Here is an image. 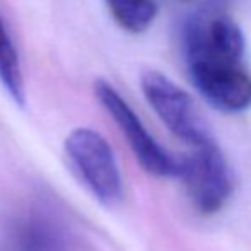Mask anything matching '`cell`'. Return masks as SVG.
<instances>
[{
	"mask_svg": "<svg viewBox=\"0 0 251 251\" xmlns=\"http://www.w3.org/2000/svg\"><path fill=\"white\" fill-rule=\"evenodd\" d=\"M63 149L75 175L102 205L113 207L122 200V173L111 146L100 132L86 126L72 130Z\"/></svg>",
	"mask_w": 251,
	"mask_h": 251,
	"instance_id": "1",
	"label": "cell"
},
{
	"mask_svg": "<svg viewBox=\"0 0 251 251\" xmlns=\"http://www.w3.org/2000/svg\"><path fill=\"white\" fill-rule=\"evenodd\" d=\"M144 98L164 126L188 147L214 142L205 116L193 98L159 70H146L140 77Z\"/></svg>",
	"mask_w": 251,
	"mask_h": 251,
	"instance_id": "2",
	"label": "cell"
},
{
	"mask_svg": "<svg viewBox=\"0 0 251 251\" xmlns=\"http://www.w3.org/2000/svg\"><path fill=\"white\" fill-rule=\"evenodd\" d=\"M178 178H181L192 205L203 215L219 212L234 192V176L217 142L190 147L178 157Z\"/></svg>",
	"mask_w": 251,
	"mask_h": 251,
	"instance_id": "3",
	"label": "cell"
},
{
	"mask_svg": "<svg viewBox=\"0 0 251 251\" xmlns=\"http://www.w3.org/2000/svg\"><path fill=\"white\" fill-rule=\"evenodd\" d=\"M94 94L102 108L113 118L120 132L128 142L130 149L135 154L147 173L157 178H171L178 175V157L171 155L152 133L146 128L135 109L125 101V98L104 79L94 82Z\"/></svg>",
	"mask_w": 251,
	"mask_h": 251,
	"instance_id": "4",
	"label": "cell"
},
{
	"mask_svg": "<svg viewBox=\"0 0 251 251\" xmlns=\"http://www.w3.org/2000/svg\"><path fill=\"white\" fill-rule=\"evenodd\" d=\"M245 50L241 27L224 14H197L185 23L183 51L186 63H243Z\"/></svg>",
	"mask_w": 251,
	"mask_h": 251,
	"instance_id": "5",
	"label": "cell"
},
{
	"mask_svg": "<svg viewBox=\"0 0 251 251\" xmlns=\"http://www.w3.org/2000/svg\"><path fill=\"white\" fill-rule=\"evenodd\" d=\"M193 87L215 109L243 113L251 108V74L245 63H186Z\"/></svg>",
	"mask_w": 251,
	"mask_h": 251,
	"instance_id": "6",
	"label": "cell"
},
{
	"mask_svg": "<svg viewBox=\"0 0 251 251\" xmlns=\"http://www.w3.org/2000/svg\"><path fill=\"white\" fill-rule=\"evenodd\" d=\"M0 251H70L60 222L41 208H29L10 222Z\"/></svg>",
	"mask_w": 251,
	"mask_h": 251,
	"instance_id": "7",
	"label": "cell"
},
{
	"mask_svg": "<svg viewBox=\"0 0 251 251\" xmlns=\"http://www.w3.org/2000/svg\"><path fill=\"white\" fill-rule=\"evenodd\" d=\"M0 84L16 104H26L23 63L2 17H0Z\"/></svg>",
	"mask_w": 251,
	"mask_h": 251,
	"instance_id": "8",
	"label": "cell"
},
{
	"mask_svg": "<svg viewBox=\"0 0 251 251\" xmlns=\"http://www.w3.org/2000/svg\"><path fill=\"white\" fill-rule=\"evenodd\" d=\"M109 14L122 29L132 34H142L157 17L154 0H104Z\"/></svg>",
	"mask_w": 251,
	"mask_h": 251,
	"instance_id": "9",
	"label": "cell"
}]
</instances>
